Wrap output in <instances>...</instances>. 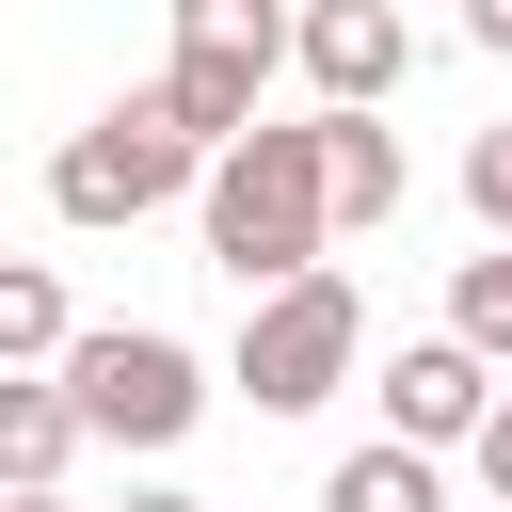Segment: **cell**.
<instances>
[{
    "label": "cell",
    "instance_id": "ac0fdd59",
    "mask_svg": "<svg viewBox=\"0 0 512 512\" xmlns=\"http://www.w3.org/2000/svg\"><path fill=\"white\" fill-rule=\"evenodd\" d=\"M480 512H496V496H480Z\"/></svg>",
    "mask_w": 512,
    "mask_h": 512
},
{
    "label": "cell",
    "instance_id": "ba28073f",
    "mask_svg": "<svg viewBox=\"0 0 512 512\" xmlns=\"http://www.w3.org/2000/svg\"><path fill=\"white\" fill-rule=\"evenodd\" d=\"M96 432H80V400H64V368L48 384H0V496H64V464H80Z\"/></svg>",
    "mask_w": 512,
    "mask_h": 512
},
{
    "label": "cell",
    "instance_id": "9c48e42d",
    "mask_svg": "<svg viewBox=\"0 0 512 512\" xmlns=\"http://www.w3.org/2000/svg\"><path fill=\"white\" fill-rule=\"evenodd\" d=\"M320 144H336V240H352V224H400V192H416L400 128H384V112H320Z\"/></svg>",
    "mask_w": 512,
    "mask_h": 512
},
{
    "label": "cell",
    "instance_id": "2e32d148",
    "mask_svg": "<svg viewBox=\"0 0 512 512\" xmlns=\"http://www.w3.org/2000/svg\"><path fill=\"white\" fill-rule=\"evenodd\" d=\"M128 512H208V496H176V480H144V496H128Z\"/></svg>",
    "mask_w": 512,
    "mask_h": 512
},
{
    "label": "cell",
    "instance_id": "8992f818",
    "mask_svg": "<svg viewBox=\"0 0 512 512\" xmlns=\"http://www.w3.org/2000/svg\"><path fill=\"white\" fill-rule=\"evenodd\" d=\"M496 400H512V384H496V352H464V336H400V352H384V432H400V448H432V464H448V448H480V416H496Z\"/></svg>",
    "mask_w": 512,
    "mask_h": 512
},
{
    "label": "cell",
    "instance_id": "5bb4252c",
    "mask_svg": "<svg viewBox=\"0 0 512 512\" xmlns=\"http://www.w3.org/2000/svg\"><path fill=\"white\" fill-rule=\"evenodd\" d=\"M464 464H480V496H496V512H512V400H496V416H480V448H464Z\"/></svg>",
    "mask_w": 512,
    "mask_h": 512
},
{
    "label": "cell",
    "instance_id": "6da1fadb",
    "mask_svg": "<svg viewBox=\"0 0 512 512\" xmlns=\"http://www.w3.org/2000/svg\"><path fill=\"white\" fill-rule=\"evenodd\" d=\"M192 224H208V272H224L240 304H272V288L336 272V144H320V112H304V128H256V144H224Z\"/></svg>",
    "mask_w": 512,
    "mask_h": 512
},
{
    "label": "cell",
    "instance_id": "7c38bea8",
    "mask_svg": "<svg viewBox=\"0 0 512 512\" xmlns=\"http://www.w3.org/2000/svg\"><path fill=\"white\" fill-rule=\"evenodd\" d=\"M448 336H464V352H496V368H512V240H480V256H464V272H448Z\"/></svg>",
    "mask_w": 512,
    "mask_h": 512
},
{
    "label": "cell",
    "instance_id": "e0dca14e",
    "mask_svg": "<svg viewBox=\"0 0 512 512\" xmlns=\"http://www.w3.org/2000/svg\"><path fill=\"white\" fill-rule=\"evenodd\" d=\"M0 512H80V496H0Z\"/></svg>",
    "mask_w": 512,
    "mask_h": 512
},
{
    "label": "cell",
    "instance_id": "4fadbf2b",
    "mask_svg": "<svg viewBox=\"0 0 512 512\" xmlns=\"http://www.w3.org/2000/svg\"><path fill=\"white\" fill-rule=\"evenodd\" d=\"M464 208H480V240H512V112L464 144Z\"/></svg>",
    "mask_w": 512,
    "mask_h": 512
},
{
    "label": "cell",
    "instance_id": "3957f363",
    "mask_svg": "<svg viewBox=\"0 0 512 512\" xmlns=\"http://www.w3.org/2000/svg\"><path fill=\"white\" fill-rule=\"evenodd\" d=\"M64 400H80L96 448H176V432L208 416V352L160 336V320H96V336L64 352Z\"/></svg>",
    "mask_w": 512,
    "mask_h": 512
},
{
    "label": "cell",
    "instance_id": "7a4b0ae2",
    "mask_svg": "<svg viewBox=\"0 0 512 512\" xmlns=\"http://www.w3.org/2000/svg\"><path fill=\"white\" fill-rule=\"evenodd\" d=\"M208 160H224V144H208V128H192V112H176V96L144 80V96H112V112H96V128H80L64 160H48V208H64V224H144V208H208Z\"/></svg>",
    "mask_w": 512,
    "mask_h": 512
},
{
    "label": "cell",
    "instance_id": "9a60e30c",
    "mask_svg": "<svg viewBox=\"0 0 512 512\" xmlns=\"http://www.w3.org/2000/svg\"><path fill=\"white\" fill-rule=\"evenodd\" d=\"M464 48H480V64H512V0H464Z\"/></svg>",
    "mask_w": 512,
    "mask_h": 512
},
{
    "label": "cell",
    "instance_id": "277c9868",
    "mask_svg": "<svg viewBox=\"0 0 512 512\" xmlns=\"http://www.w3.org/2000/svg\"><path fill=\"white\" fill-rule=\"evenodd\" d=\"M272 64H304V16L288 0H176V64H160V96L208 128V144H256L272 112Z\"/></svg>",
    "mask_w": 512,
    "mask_h": 512
},
{
    "label": "cell",
    "instance_id": "5b68a950",
    "mask_svg": "<svg viewBox=\"0 0 512 512\" xmlns=\"http://www.w3.org/2000/svg\"><path fill=\"white\" fill-rule=\"evenodd\" d=\"M352 352H368V304H352V272H304V288H272V304H240V400L256 416H320L336 384H352Z\"/></svg>",
    "mask_w": 512,
    "mask_h": 512
},
{
    "label": "cell",
    "instance_id": "8fae6325",
    "mask_svg": "<svg viewBox=\"0 0 512 512\" xmlns=\"http://www.w3.org/2000/svg\"><path fill=\"white\" fill-rule=\"evenodd\" d=\"M64 352H80V320H64V272H48V256H16V272H0V368H16V384H48Z\"/></svg>",
    "mask_w": 512,
    "mask_h": 512
},
{
    "label": "cell",
    "instance_id": "52a82bcc",
    "mask_svg": "<svg viewBox=\"0 0 512 512\" xmlns=\"http://www.w3.org/2000/svg\"><path fill=\"white\" fill-rule=\"evenodd\" d=\"M304 80H320V112H384L416 80V16L400 0H304Z\"/></svg>",
    "mask_w": 512,
    "mask_h": 512
},
{
    "label": "cell",
    "instance_id": "30bf717a",
    "mask_svg": "<svg viewBox=\"0 0 512 512\" xmlns=\"http://www.w3.org/2000/svg\"><path fill=\"white\" fill-rule=\"evenodd\" d=\"M320 512H448V464H432V448H400V432H368V448H336V464H320Z\"/></svg>",
    "mask_w": 512,
    "mask_h": 512
}]
</instances>
